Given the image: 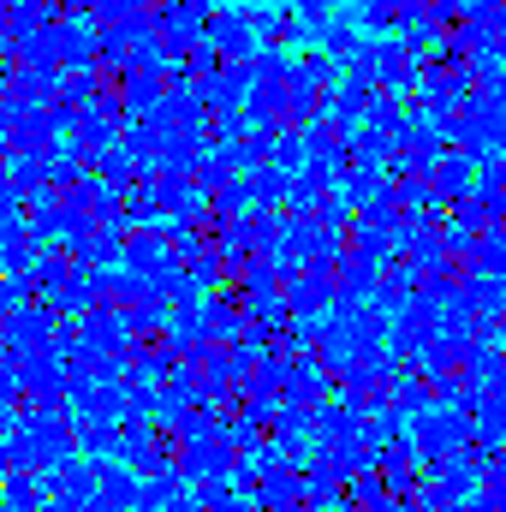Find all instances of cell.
<instances>
[{"label":"cell","mask_w":506,"mask_h":512,"mask_svg":"<svg viewBox=\"0 0 506 512\" xmlns=\"http://www.w3.org/2000/svg\"><path fill=\"white\" fill-rule=\"evenodd\" d=\"M209 137H256V114L251 108H221L215 126H209Z\"/></svg>","instance_id":"obj_42"},{"label":"cell","mask_w":506,"mask_h":512,"mask_svg":"<svg viewBox=\"0 0 506 512\" xmlns=\"http://www.w3.org/2000/svg\"><path fill=\"white\" fill-rule=\"evenodd\" d=\"M292 78H304V84H316V90H334L340 78H346V60H334L328 48H304L298 54V72Z\"/></svg>","instance_id":"obj_27"},{"label":"cell","mask_w":506,"mask_h":512,"mask_svg":"<svg viewBox=\"0 0 506 512\" xmlns=\"http://www.w3.org/2000/svg\"><path fill=\"white\" fill-rule=\"evenodd\" d=\"M161 96H167V72H126V78H120V102L131 108V120L155 114Z\"/></svg>","instance_id":"obj_21"},{"label":"cell","mask_w":506,"mask_h":512,"mask_svg":"<svg viewBox=\"0 0 506 512\" xmlns=\"http://www.w3.org/2000/svg\"><path fill=\"white\" fill-rule=\"evenodd\" d=\"M209 209H215L221 221H245V215H251V209H256L251 173H245V179H233V185H221V191L209 197ZM215 215H209V221H215Z\"/></svg>","instance_id":"obj_30"},{"label":"cell","mask_w":506,"mask_h":512,"mask_svg":"<svg viewBox=\"0 0 506 512\" xmlns=\"http://www.w3.org/2000/svg\"><path fill=\"white\" fill-rule=\"evenodd\" d=\"M370 102H376V84L340 78V84H334V96H328V114H322V120H334L340 131H358L364 120H370Z\"/></svg>","instance_id":"obj_13"},{"label":"cell","mask_w":506,"mask_h":512,"mask_svg":"<svg viewBox=\"0 0 506 512\" xmlns=\"http://www.w3.org/2000/svg\"><path fill=\"white\" fill-rule=\"evenodd\" d=\"M42 512H72V507H66V501H48V507H42Z\"/></svg>","instance_id":"obj_52"},{"label":"cell","mask_w":506,"mask_h":512,"mask_svg":"<svg viewBox=\"0 0 506 512\" xmlns=\"http://www.w3.org/2000/svg\"><path fill=\"white\" fill-rule=\"evenodd\" d=\"M197 495H203V512H262L251 495L233 489V483H197Z\"/></svg>","instance_id":"obj_35"},{"label":"cell","mask_w":506,"mask_h":512,"mask_svg":"<svg viewBox=\"0 0 506 512\" xmlns=\"http://www.w3.org/2000/svg\"><path fill=\"white\" fill-rule=\"evenodd\" d=\"M203 322H209V340H215V346H239V340L251 334V316H245V304H239V298H221V292H209V304H203Z\"/></svg>","instance_id":"obj_16"},{"label":"cell","mask_w":506,"mask_h":512,"mask_svg":"<svg viewBox=\"0 0 506 512\" xmlns=\"http://www.w3.org/2000/svg\"><path fill=\"white\" fill-rule=\"evenodd\" d=\"M262 6H268V0H262Z\"/></svg>","instance_id":"obj_53"},{"label":"cell","mask_w":506,"mask_h":512,"mask_svg":"<svg viewBox=\"0 0 506 512\" xmlns=\"http://www.w3.org/2000/svg\"><path fill=\"white\" fill-rule=\"evenodd\" d=\"M161 512H203V495H197V483H191L185 495H173V501H167Z\"/></svg>","instance_id":"obj_48"},{"label":"cell","mask_w":506,"mask_h":512,"mask_svg":"<svg viewBox=\"0 0 506 512\" xmlns=\"http://www.w3.org/2000/svg\"><path fill=\"white\" fill-rule=\"evenodd\" d=\"M203 24H209V18H203L191 0H161V6H149V30H155V42H161L173 60H191V54H197Z\"/></svg>","instance_id":"obj_3"},{"label":"cell","mask_w":506,"mask_h":512,"mask_svg":"<svg viewBox=\"0 0 506 512\" xmlns=\"http://www.w3.org/2000/svg\"><path fill=\"white\" fill-rule=\"evenodd\" d=\"M203 36H209L227 60H251L256 48H262V36H256V24H251V6H215L209 24H203Z\"/></svg>","instance_id":"obj_8"},{"label":"cell","mask_w":506,"mask_h":512,"mask_svg":"<svg viewBox=\"0 0 506 512\" xmlns=\"http://www.w3.org/2000/svg\"><path fill=\"white\" fill-rule=\"evenodd\" d=\"M471 185H477V167H471V155H441L435 161V191L441 197H471Z\"/></svg>","instance_id":"obj_28"},{"label":"cell","mask_w":506,"mask_h":512,"mask_svg":"<svg viewBox=\"0 0 506 512\" xmlns=\"http://www.w3.org/2000/svg\"><path fill=\"white\" fill-rule=\"evenodd\" d=\"M239 304H245V316H251V328H262V334H280V328L292 322V304H286V286H268V292H239Z\"/></svg>","instance_id":"obj_20"},{"label":"cell","mask_w":506,"mask_h":512,"mask_svg":"<svg viewBox=\"0 0 506 512\" xmlns=\"http://www.w3.org/2000/svg\"><path fill=\"white\" fill-rule=\"evenodd\" d=\"M441 239H447V251H453V256H471L483 233H477V227H471L465 215H453V221H441Z\"/></svg>","instance_id":"obj_43"},{"label":"cell","mask_w":506,"mask_h":512,"mask_svg":"<svg viewBox=\"0 0 506 512\" xmlns=\"http://www.w3.org/2000/svg\"><path fill=\"white\" fill-rule=\"evenodd\" d=\"M78 179H84V155H78L72 143H60V149L48 155V185H54V191H72Z\"/></svg>","instance_id":"obj_38"},{"label":"cell","mask_w":506,"mask_h":512,"mask_svg":"<svg viewBox=\"0 0 506 512\" xmlns=\"http://www.w3.org/2000/svg\"><path fill=\"white\" fill-rule=\"evenodd\" d=\"M274 256H280L286 274L304 268V262H328V268H334V262L346 256V233L328 227V221H316V215H310V221H292V215H286V239H280Z\"/></svg>","instance_id":"obj_2"},{"label":"cell","mask_w":506,"mask_h":512,"mask_svg":"<svg viewBox=\"0 0 506 512\" xmlns=\"http://www.w3.org/2000/svg\"><path fill=\"white\" fill-rule=\"evenodd\" d=\"M334 191H340V197H346L352 209H370L381 191H387V179H381L376 161H352V167L340 173V185H334Z\"/></svg>","instance_id":"obj_22"},{"label":"cell","mask_w":506,"mask_h":512,"mask_svg":"<svg viewBox=\"0 0 506 512\" xmlns=\"http://www.w3.org/2000/svg\"><path fill=\"white\" fill-rule=\"evenodd\" d=\"M120 429L126 423H108V417H78V447L90 459H120Z\"/></svg>","instance_id":"obj_26"},{"label":"cell","mask_w":506,"mask_h":512,"mask_svg":"<svg viewBox=\"0 0 506 512\" xmlns=\"http://www.w3.org/2000/svg\"><path fill=\"white\" fill-rule=\"evenodd\" d=\"M268 286H286L280 256H245V268H239V292H268Z\"/></svg>","instance_id":"obj_33"},{"label":"cell","mask_w":506,"mask_h":512,"mask_svg":"<svg viewBox=\"0 0 506 512\" xmlns=\"http://www.w3.org/2000/svg\"><path fill=\"white\" fill-rule=\"evenodd\" d=\"M0 149H12V102H0Z\"/></svg>","instance_id":"obj_49"},{"label":"cell","mask_w":506,"mask_h":512,"mask_svg":"<svg viewBox=\"0 0 506 512\" xmlns=\"http://www.w3.org/2000/svg\"><path fill=\"white\" fill-rule=\"evenodd\" d=\"M0 512H6V507H0Z\"/></svg>","instance_id":"obj_54"},{"label":"cell","mask_w":506,"mask_h":512,"mask_svg":"<svg viewBox=\"0 0 506 512\" xmlns=\"http://www.w3.org/2000/svg\"><path fill=\"white\" fill-rule=\"evenodd\" d=\"M96 173H102L108 185H120V191H131V185H137V173H143V161L131 155V149H126V137H120L114 149H102V155H96Z\"/></svg>","instance_id":"obj_29"},{"label":"cell","mask_w":506,"mask_h":512,"mask_svg":"<svg viewBox=\"0 0 506 512\" xmlns=\"http://www.w3.org/2000/svg\"><path fill=\"white\" fill-rule=\"evenodd\" d=\"M18 387H24V399H42V405H60L66 399V376H72V364L54 352V346H42V352H18Z\"/></svg>","instance_id":"obj_4"},{"label":"cell","mask_w":506,"mask_h":512,"mask_svg":"<svg viewBox=\"0 0 506 512\" xmlns=\"http://www.w3.org/2000/svg\"><path fill=\"white\" fill-rule=\"evenodd\" d=\"M66 12H96V0H60Z\"/></svg>","instance_id":"obj_50"},{"label":"cell","mask_w":506,"mask_h":512,"mask_svg":"<svg viewBox=\"0 0 506 512\" xmlns=\"http://www.w3.org/2000/svg\"><path fill=\"white\" fill-rule=\"evenodd\" d=\"M251 191H256V209H280L286 191H292V173L274 167V161H262V167H251Z\"/></svg>","instance_id":"obj_31"},{"label":"cell","mask_w":506,"mask_h":512,"mask_svg":"<svg viewBox=\"0 0 506 512\" xmlns=\"http://www.w3.org/2000/svg\"><path fill=\"white\" fill-rule=\"evenodd\" d=\"M245 417H251V423H262V429H274L280 399H268V393H245Z\"/></svg>","instance_id":"obj_45"},{"label":"cell","mask_w":506,"mask_h":512,"mask_svg":"<svg viewBox=\"0 0 506 512\" xmlns=\"http://www.w3.org/2000/svg\"><path fill=\"white\" fill-rule=\"evenodd\" d=\"M191 6H197V12H203V18H209V12H215V0H191Z\"/></svg>","instance_id":"obj_51"},{"label":"cell","mask_w":506,"mask_h":512,"mask_svg":"<svg viewBox=\"0 0 506 512\" xmlns=\"http://www.w3.org/2000/svg\"><path fill=\"white\" fill-rule=\"evenodd\" d=\"M429 24H435V30L459 24V6H453V0H429Z\"/></svg>","instance_id":"obj_47"},{"label":"cell","mask_w":506,"mask_h":512,"mask_svg":"<svg viewBox=\"0 0 506 512\" xmlns=\"http://www.w3.org/2000/svg\"><path fill=\"white\" fill-rule=\"evenodd\" d=\"M274 435L280 441H316V399L286 393L280 399V417H274Z\"/></svg>","instance_id":"obj_24"},{"label":"cell","mask_w":506,"mask_h":512,"mask_svg":"<svg viewBox=\"0 0 506 512\" xmlns=\"http://www.w3.org/2000/svg\"><path fill=\"white\" fill-rule=\"evenodd\" d=\"M358 42H364V36H358V12H352V18H328V24H322V48H328L334 60H352V48H358Z\"/></svg>","instance_id":"obj_37"},{"label":"cell","mask_w":506,"mask_h":512,"mask_svg":"<svg viewBox=\"0 0 506 512\" xmlns=\"http://www.w3.org/2000/svg\"><path fill=\"white\" fill-rule=\"evenodd\" d=\"M96 489H102V459H72V465H60V495L54 501H66L72 512H90Z\"/></svg>","instance_id":"obj_15"},{"label":"cell","mask_w":506,"mask_h":512,"mask_svg":"<svg viewBox=\"0 0 506 512\" xmlns=\"http://www.w3.org/2000/svg\"><path fill=\"white\" fill-rule=\"evenodd\" d=\"M78 334H84V352H120V358H126V346H131V322H126L120 304L84 310V316H78Z\"/></svg>","instance_id":"obj_11"},{"label":"cell","mask_w":506,"mask_h":512,"mask_svg":"<svg viewBox=\"0 0 506 512\" xmlns=\"http://www.w3.org/2000/svg\"><path fill=\"white\" fill-rule=\"evenodd\" d=\"M251 24L262 42H286V24H292V12H274V6H251Z\"/></svg>","instance_id":"obj_44"},{"label":"cell","mask_w":506,"mask_h":512,"mask_svg":"<svg viewBox=\"0 0 506 512\" xmlns=\"http://www.w3.org/2000/svg\"><path fill=\"white\" fill-rule=\"evenodd\" d=\"M185 268H191V280H197V286H203V292H221V280H227V274H233V268H227V262H221V251H215V245H209V251L197 256V262H185Z\"/></svg>","instance_id":"obj_41"},{"label":"cell","mask_w":506,"mask_h":512,"mask_svg":"<svg viewBox=\"0 0 506 512\" xmlns=\"http://www.w3.org/2000/svg\"><path fill=\"white\" fill-rule=\"evenodd\" d=\"M477 441L483 447H506V387L477 393Z\"/></svg>","instance_id":"obj_25"},{"label":"cell","mask_w":506,"mask_h":512,"mask_svg":"<svg viewBox=\"0 0 506 512\" xmlns=\"http://www.w3.org/2000/svg\"><path fill=\"white\" fill-rule=\"evenodd\" d=\"M60 322H66V316H54V310H48L42 298H36V304L24 298V304H18V310H12V316L0 322V340H6L12 352H42V346H54Z\"/></svg>","instance_id":"obj_6"},{"label":"cell","mask_w":506,"mask_h":512,"mask_svg":"<svg viewBox=\"0 0 506 512\" xmlns=\"http://www.w3.org/2000/svg\"><path fill=\"white\" fill-rule=\"evenodd\" d=\"M381 268H387V262H370V256L346 251L340 262H334V280H340V298H352V304H370V298H376V286H381Z\"/></svg>","instance_id":"obj_17"},{"label":"cell","mask_w":506,"mask_h":512,"mask_svg":"<svg viewBox=\"0 0 506 512\" xmlns=\"http://www.w3.org/2000/svg\"><path fill=\"white\" fill-rule=\"evenodd\" d=\"M60 114L54 108H42V102H18L12 96V143L18 149H42V155H54L60 149Z\"/></svg>","instance_id":"obj_9"},{"label":"cell","mask_w":506,"mask_h":512,"mask_svg":"<svg viewBox=\"0 0 506 512\" xmlns=\"http://www.w3.org/2000/svg\"><path fill=\"white\" fill-rule=\"evenodd\" d=\"M233 179H239V167H233V161L209 143V149H203V161H197V185L215 197V191H221V185H233Z\"/></svg>","instance_id":"obj_39"},{"label":"cell","mask_w":506,"mask_h":512,"mask_svg":"<svg viewBox=\"0 0 506 512\" xmlns=\"http://www.w3.org/2000/svg\"><path fill=\"white\" fill-rule=\"evenodd\" d=\"M179 471L191 483H233L239 477V447L227 435H209V441H191L179 447Z\"/></svg>","instance_id":"obj_7"},{"label":"cell","mask_w":506,"mask_h":512,"mask_svg":"<svg viewBox=\"0 0 506 512\" xmlns=\"http://www.w3.org/2000/svg\"><path fill=\"white\" fill-rule=\"evenodd\" d=\"M292 12L310 24H328V18H340V0H292Z\"/></svg>","instance_id":"obj_46"},{"label":"cell","mask_w":506,"mask_h":512,"mask_svg":"<svg viewBox=\"0 0 506 512\" xmlns=\"http://www.w3.org/2000/svg\"><path fill=\"white\" fill-rule=\"evenodd\" d=\"M262 512H292V507H304L310 495H304V471L298 465H280V471H268L262 483H256V495H251Z\"/></svg>","instance_id":"obj_14"},{"label":"cell","mask_w":506,"mask_h":512,"mask_svg":"<svg viewBox=\"0 0 506 512\" xmlns=\"http://www.w3.org/2000/svg\"><path fill=\"white\" fill-rule=\"evenodd\" d=\"M268 161L286 167V173H304V167H310V143H304V131H280V137L268 143Z\"/></svg>","instance_id":"obj_36"},{"label":"cell","mask_w":506,"mask_h":512,"mask_svg":"<svg viewBox=\"0 0 506 512\" xmlns=\"http://www.w3.org/2000/svg\"><path fill=\"white\" fill-rule=\"evenodd\" d=\"M280 239H286V209H251L245 215V245H251V256H274Z\"/></svg>","instance_id":"obj_23"},{"label":"cell","mask_w":506,"mask_h":512,"mask_svg":"<svg viewBox=\"0 0 506 512\" xmlns=\"http://www.w3.org/2000/svg\"><path fill=\"white\" fill-rule=\"evenodd\" d=\"M387 399L405 411V417H423L429 405H435V382H417V376H399V382L387 387Z\"/></svg>","instance_id":"obj_34"},{"label":"cell","mask_w":506,"mask_h":512,"mask_svg":"<svg viewBox=\"0 0 506 512\" xmlns=\"http://www.w3.org/2000/svg\"><path fill=\"white\" fill-rule=\"evenodd\" d=\"M137 495H143V471H131L126 459L120 465L102 459V489H96L90 512H137Z\"/></svg>","instance_id":"obj_12"},{"label":"cell","mask_w":506,"mask_h":512,"mask_svg":"<svg viewBox=\"0 0 506 512\" xmlns=\"http://www.w3.org/2000/svg\"><path fill=\"white\" fill-rule=\"evenodd\" d=\"M0 447H6V471H48V465H54L48 441H42V435H36V429H30L24 417L12 423V435H6Z\"/></svg>","instance_id":"obj_19"},{"label":"cell","mask_w":506,"mask_h":512,"mask_svg":"<svg viewBox=\"0 0 506 512\" xmlns=\"http://www.w3.org/2000/svg\"><path fill=\"white\" fill-rule=\"evenodd\" d=\"M48 495L36 483V471H6V512H42Z\"/></svg>","instance_id":"obj_32"},{"label":"cell","mask_w":506,"mask_h":512,"mask_svg":"<svg viewBox=\"0 0 506 512\" xmlns=\"http://www.w3.org/2000/svg\"><path fill=\"white\" fill-rule=\"evenodd\" d=\"M0 179H6V185H18L24 197H36V191L48 185V155H42V149H18V143H12V149H0Z\"/></svg>","instance_id":"obj_18"},{"label":"cell","mask_w":506,"mask_h":512,"mask_svg":"<svg viewBox=\"0 0 506 512\" xmlns=\"http://www.w3.org/2000/svg\"><path fill=\"white\" fill-rule=\"evenodd\" d=\"M411 441H417V453H423V459H447V453H465V447H477V411L435 399L423 417H411Z\"/></svg>","instance_id":"obj_1"},{"label":"cell","mask_w":506,"mask_h":512,"mask_svg":"<svg viewBox=\"0 0 506 512\" xmlns=\"http://www.w3.org/2000/svg\"><path fill=\"white\" fill-rule=\"evenodd\" d=\"M197 84H203V102H209L215 114H221V108H245V96H251V84H256V54L251 60H227V66L203 72Z\"/></svg>","instance_id":"obj_10"},{"label":"cell","mask_w":506,"mask_h":512,"mask_svg":"<svg viewBox=\"0 0 506 512\" xmlns=\"http://www.w3.org/2000/svg\"><path fill=\"white\" fill-rule=\"evenodd\" d=\"M334 298H340V280H334L328 262H304V268L286 274V304H292V316H322V310H334Z\"/></svg>","instance_id":"obj_5"},{"label":"cell","mask_w":506,"mask_h":512,"mask_svg":"<svg viewBox=\"0 0 506 512\" xmlns=\"http://www.w3.org/2000/svg\"><path fill=\"white\" fill-rule=\"evenodd\" d=\"M471 262H477L483 274H501V280H506V221H501V227H489V233L477 239Z\"/></svg>","instance_id":"obj_40"}]
</instances>
